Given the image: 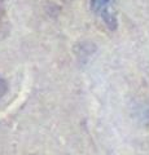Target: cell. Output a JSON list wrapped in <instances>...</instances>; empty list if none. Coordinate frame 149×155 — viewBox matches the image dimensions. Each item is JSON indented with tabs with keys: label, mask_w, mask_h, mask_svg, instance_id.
Instances as JSON below:
<instances>
[{
	"label": "cell",
	"mask_w": 149,
	"mask_h": 155,
	"mask_svg": "<svg viewBox=\"0 0 149 155\" xmlns=\"http://www.w3.org/2000/svg\"><path fill=\"white\" fill-rule=\"evenodd\" d=\"M91 9L108 28L114 30L117 27L115 0H91Z\"/></svg>",
	"instance_id": "6da1fadb"
},
{
	"label": "cell",
	"mask_w": 149,
	"mask_h": 155,
	"mask_svg": "<svg viewBox=\"0 0 149 155\" xmlns=\"http://www.w3.org/2000/svg\"><path fill=\"white\" fill-rule=\"evenodd\" d=\"M7 92V84H5V80L3 79L2 76H0V100L3 98V96Z\"/></svg>",
	"instance_id": "7a4b0ae2"
}]
</instances>
